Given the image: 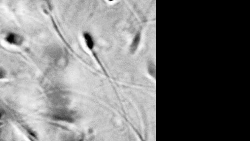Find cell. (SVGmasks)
<instances>
[{"instance_id":"cell-1","label":"cell","mask_w":250,"mask_h":141,"mask_svg":"<svg viewBox=\"0 0 250 141\" xmlns=\"http://www.w3.org/2000/svg\"><path fill=\"white\" fill-rule=\"evenodd\" d=\"M6 39L8 43L12 45H19L23 41L22 37L15 33H10L6 36Z\"/></svg>"},{"instance_id":"cell-2","label":"cell","mask_w":250,"mask_h":141,"mask_svg":"<svg viewBox=\"0 0 250 141\" xmlns=\"http://www.w3.org/2000/svg\"><path fill=\"white\" fill-rule=\"evenodd\" d=\"M140 39V33H138L135 36L131 46V53H134V51H136V50L137 49L139 43Z\"/></svg>"},{"instance_id":"cell-3","label":"cell","mask_w":250,"mask_h":141,"mask_svg":"<svg viewBox=\"0 0 250 141\" xmlns=\"http://www.w3.org/2000/svg\"><path fill=\"white\" fill-rule=\"evenodd\" d=\"M84 35L85 40L86 41L87 46L89 49L91 50L93 49L94 46V42L92 37L91 36V35L88 33H85Z\"/></svg>"},{"instance_id":"cell-4","label":"cell","mask_w":250,"mask_h":141,"mask_svg":"<svg viewBox=\"0 0 250 141\" xmlns=\"http://www.w3.org/2000/svg\"><path fill=\"white\" fill-rule=\"evenodd\" d=\"M148 70L150 74L152 75L155 76V66L152 62H150L148 66Z\"/></svg>"},{"instance_id":"cell-5","label":"cell","mask_w":250,"mask_h":141,"mask_svg":"<svg viewBox=\"0 0 250 141\" xmlns=\"http://www.w3.org/2000/svg\"><path fill=\"white\" fill-rule=\"evenodd\" d=\"M6 75V70L3 68L0 67V79L5 78Z\"/></svg>"}]
</instances>
